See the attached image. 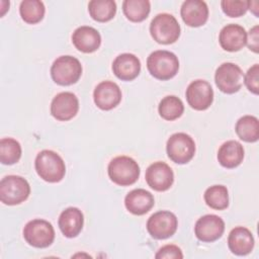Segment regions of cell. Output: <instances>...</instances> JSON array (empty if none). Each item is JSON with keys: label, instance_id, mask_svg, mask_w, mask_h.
<instances>
[{"label": "cell", "instance_id": "1", "mask_svg": "<svg viewBox=\"0 0 259 259\" xmlns=\"http://www.w3.org/2000/svg\"><path fill=\"white\" fill-rule=\"evenodd\" d=\"M34 166L37 175L50 183L60 182L66 173L64 160L52 150L40 151L35 158Z\"/></svg>", "mask_w": 259, "mask_h": 259}, {"label": "cell", "instance_id": "2", "mask_svg": "<svg viewBox=\"0 0 259 259\" xmlns=\"http://www.w3.org/2000/svg\"><path fill=\"white\" fill-rule=\"evenodd\" d=\"M147 68L154 78L165 81L173 78L177 74L179 61L172 52L158 50L151 53L148 57Z\"/></svg>", "mask_w": 259, "mask_h": 259}, {"label": "cell", "instance_id": "3", "mask_svg": "<svg viewBox=\"0 0 259 259\" xmlns=\"http://www.w3.org/2000/svg\"><path fill=\"white\" fill-rule=\"evenodd\" d=\"M107 172L113 183L120 186H128L139 179L140 166L131 157L117 156L109 162Z\"/></svg>", "mask_w": 259, "mask_h": 259}, {"label": "cell", "instance_id": "4", "mask_svg": "<svg viewBox=\"0 0 259 259\" xmlns=\"http://www.w3.org/2000/svg\"><path fill=\"white\" fill-rule=\"evenodd\" d=\"M82 75V65L78 59L72 56L57 58L51 67V76L55 83L68 86L75 84Z\"/></svg>", "mask_w": 259, "mask_h": 259}, {"label": "cell", "instance_id": "5", "mask_svg": "<svg viewBox=\"0 0 259 259\" xmlns=\"http://www.w3.org/2000/svg\"><path fill=\"white\" fill-rule=\"evenodd\" d=\"M29 194V183L21 176L8 175L0 181V200L4 204H19L25 201Z\"/></svg>", "mask_w": 259, "mask_h": 259}, {"label": "cell", "instance_id": "6", "mask_svg": "<svg viewBox=\"0 0 259 259\" xmlns=\"http://www.w3.org/2000/svg\"><path fill=\"white\" fill-rule=\"evenodd\" d=\"M150 33L158 44L170 45L179 38L180 25L172 14L160 13L151 21Z\"/></svg>", "mask_w": 259, "mask_h": 259}, {"label": "cell", "instance_id": "7", "mask_svg": "<svg viewBox=\"0 0 259 259\" xmlns=\"http://www.w3.org/2000/svg\"><path fill=\"white\" fill-rule=\"evenodd\" d=\"M23 238L26 243L32 247L47 248L51 246L55 240V230L48 221L35 219L25 225Z\"/></svg>", "mask_w": 259, "mask_h": 259}, {"label": "cell", "instance_id": "8", "mask_svg": "<svg viewBox=\"0 0 259 259\" xmlns=\"http://www.w3.org/2000/svg\"><path fill=\"white\" fill-rule=\"evenodd\" d=\"M167 155L174 163L186 164L195 154V143L185 133L173 134L167 141Z\"/></svg>", "mask_w": 259, "mask_h": 259}, {"label": "cell", "instance_id": "9", "mask_svg": "<svg viewBox=\"0 0 259 259\" xmlns=\"http://www.w3.org/2000/svg\"><path fill=\"white\" fill-rule=\"evenodd\" d=\"M243 71L234 63H223L215 71L214 81L218 88L227 94L238 92L243 84Z\"/></svg>", "mask_w": 259, "mask_h": 259}, {"label": "cell", "instance_id": "10", "mask_svg": "<svg viewBox=\"0 0 259 259\" xmlns=\"http://www.w3.org/2000/svg\"><path fill=\"white\" fill-rule=\"evenodd\" d=\"M176 215L168 210H160L153 213L147 222V230L151 237L164 240L173 236L177 230Z\"/></svg>", "mask_w": 259, "mask_h": 259}, {"label": "cell", "instance_id": "11", "mask_svg": "<svg viewBox=\"0 0 259 259\" xmlns=\"http://www.w3.org/2000/svg\"><path fill=\"white\" fill-rule=\"evenodd\" d=\"M187 103L195 110L207 109L213 101V90L211 85L204 80L192 81L186 89Z\"/></svg>", "mask_w": 259, "mask_h": 259}, {"label": "cell", "instance_id": "12", "mask_svg": "<svg viewBox=\"0 0 259 259\" xmlns=\"http://www.w3.org/2000/svg\"><path fill=\"white\" fill-rule=\"evenodd\" d=\"M145 178L152 189L166 191L174 182V173L168 164L158 161L147 168Z\"/></svg>", "mask_w": 259, "mask_h": 259}, {"label": "cell", "instance_id": "13", "mask_svg": "<svg viewBox=\"0 0 259 259\" xmlns=\"http://www.w3.org/2000/svg\"><path fill=\"white\" fill-rule=\"evenodd\" d=\"M225 222L217 214H205L197 220L194 227L196 238L201 242H213L222 237Z\"/></svg>", "mask_w": 259, "mask_h": 259}, {"label": "cell", "instance_id": "14", "mask_svg": "<svg viewBox=\"0 0 259 259\" xmlns=\"http://www.w3.org/2000/svg\"><path fill=\"white\" fill-rule=\"evenodd\" d=\"M79 110V100L72 92L57 94L51 103V114L60 121L72 119Z\"/></svg>", "mask_w": 259, "mask_h": 259}, {"label": "cell", "instance_id": "15", "mask_svg": "<svg viewBox=\"0 0 259 259\" xmlns=\"http://www.w3.org/2000/svg\"><path fill=\"white\" fill-rule=\"evenodd\" d=\"M93 99L96 106L102 110H110L121 101V90L112 81H102L94 89Z\"/></svg>", "mask_w": 259, "mask_h": 259}, {"label": "cell", "instance_id": "16", "mask_svg": "<svg viewBox=\"0 0 259 259\" xmlns=\"http://www.w3.org/2000/svg\"><path fill=\"white\" fill-rule=\"evenodd\" d=\"M180 14L186 25L198 27L207 21L208 8L204 1L186 0L182 3Z\"/></svg>", "mask_w": 259, "mask_h": 259}, {"label": "cell", "instance_id": "17", "mask_svg": "<svg viewBox=\"0 0 259 259\" xmlns=\"http://www.w3.org/2000/svg\"><path fill=\"white\" fill-rule=\"evenodd\" d=\"M219 41L225 51L238 52L246 46L247 32L239 24H227L220 31Z\"/></svg>", "mask_w": 259, "mask_h": 259}, {"label": "cell", "instance_id": "18", "mask_svg": "<svg viewBox=\"0 0 259 259\" xmlns=\"http://www.w3.org/2000/svg\"><path fill=\"white\" fill-rule=\"evenodd\" d=\"M114 75L122 81L136 79L141 72V62L137 56L130 53L118 55L112 63Z\"/></svg>", "mask_w": 259, "mask_h": 259}, {"label": "cell", "instance_id": "19", "mask_svg": "<svg viewBox=\"0 0 259 259\" xmlns=\"http://www.w3.org/2000/svg\"><path fill=\"white\" fill-rule=\"evenodd\" d=\"M72 42L82 53H93L101 45L100 33L94 27L83 25L75 29L72 34Z\"/></svg>", "mask_w": 259, "mask_h": 259}, {"label": "cell", "instance_id": "20", "mask_svg": "<svg viewBox=\"0 0 259 259\" xmlns=\"http://www.w3.org/2000/svg\"><path fill=\"white\" fill-rule=\"evenodd\" d=\"M84 217L77 207H68L63 210L59 217L58 225L62 234L67 238H75L82 231Z\"/></svg>", "mask_w": 259, "mask_h": 259}, {"label": "cell", "instance_id": "21", "mask_svg": "<svg viewBox=\"0 0 259 259\" xmlns=\"http://www.w3.org/2000/svg\"><path fill=\"white\" fill-rule=\"evenodd\" d=\"M154 203L155 200L153 194L143 188L130 191L124 198V205L126 209L136 215H143L147 213L154 206Z\"/></svg>", "mask_w": 259, "mask_h": 259}, {"label": "cell", "instance_id": "22", "mask_svg": "<svg viewBox=\"0 0 259 259\" xmlns=\"http://www.w3.org/2000/svg\"><path fill=\"white\" fill-rule=\"evenodd\" d=\"M228 246L232 253L236 255H247L254 247L253 235L245 227H236L229 234Z\"/></svg>", "mask_w": 259, "mask_h": 259}, {"label": "cell", "instance_id": "23", "mask_svg": "<svg viewBox=\"0 0 259 259\" xmlns=\"http://www.w3.org/2000/svg\"><path fill=\"white\" fill-rule=\"evenodd\" d=\"M244 159L243 146L234 140L225 142L218 151V160L225 168H236Z\"/></svg>", "mask_w": 259, "mask_h": 259}, {"label": "cell", "instance_id": "24", "mask_svg": "<svg viewBox=\"0 0 259 259\" xmlns=\"http://www.w3.org/2000/svg\"><path fill=\"white\" fill-rule=\"evenodd\" d=\"M236 133L238 137L247 143L257 142L259 139V121L253 115H244L236 123Z\"/></svg>", "mask_w": 259, "mask_h": 259}, {"label": "cell", "instance_id": "25", "mask_svg": "<svg viewBox=\"0 0 259 259\" xmlns=\"http://www.w3.org/2000/svg\"><path fill=\"white\" fill-rule=\"evenodd\" d=\"M90 16L98 22L111 20L116 13V4L113 0H92L88 4Z\"/></svg>", "mask_w": 259, "mask_h": 259}, {"label": "cell", "instance_id": "26", "mask_svg": "<svg viewBox=\"0 0 259 259\" xmlns=\"http://www.w3.org/2000/svg\"><path fill=\"white\" fill-rule=\"evenodd\" d=\"M122 10L128 20L142 22L148 17L151 4L148 0H125L122 3Z\"/></svg>", "mask_w": 259, "mask_h": 259}, {"label": "cell", "instance_id": "27", "mask_svg": "<svg viewBox=\"0 0 259 259\" xmlns=\"http://www.w3.org/2000/svg\"><path fill=\"white\" fill-rule=\"evenodd\" d=\"M159 114L165 120H175L180 117L184 111V105L180 98L175 95L164 97L158 106Z\"/></svg>", "mask_w": 259, "mask_h": 259}, {"label": "cell", "instance_id": "28", "mask_svg": "<svg viewBox=\"0 0 259 259\" xmlns=\"http://www.w3.org/2000/svg\"><path fill=\"white\" fill-rule=\"evenodd\" d=\"M45 12V5L39 0H24L19 6V13L22 20L29 24L39 22L44 18Z\"/></svg>", "mask_w": 259, "mask_h": 259}, {"label": "cell", "instance_id": "29", "mask_svg": "<svg viewBox=\"0 0 259 259\" xmlns=\"http://www.w3.org/2000/svg\"><path fill=\"white\" fill-rule=\"evenodd\" d=\"M203 198L205 203L213 209L222 210L229 206V192L224 185L208 187L203 194Z\"/></svg>", "mask_w": 259, "mask_h": 259}, {"label": "cell", "instance_id": "30", "mask_svg": "<svg viewBox=\"0 0 259 259\" xmlns=\"http://www.w3.org/2000/svg\"><path fill=\"white\" fill-rule=\"evenodd\" d=\"M21 157V146L12 138H3L0 141V161L4 165H12Z\"/></svg>", "mask_w": 259, "mask_h": 259}, {"label": "cell", "instance_id": "31", "mask_svg": "<svg viewBox=\"0 0 259 259\" xmlns=\"http://www.w3.org/2000/svg\"><path fill=\"white\" fill-rule=\"evenodd\" d=\"M249 1L243 0H223L221 2L222 9L225 14L230 17H240L248 10Z\"/></svg>", "mask_w": 259, "mask_h": 259}, {"label": "cell", "instance_id": "32", "mask_svg": "<svg viewBox=\"0 0 259 259\" xmlns=\"http://www.w3.org/2000/svg\"><path fill=\"white\" fill-rule=\"evenodd\" d=\"M244 82L248 90L254 94L259 92V65L254 64L244 76Z\"/></svg>", "mask_w": 259, "mask_h": 259}, {"label": "cell", "instance_id": "33", "mask_svg": "<svg viewBox=\"0 0 259 259\" xmlns=\"http://www.w3.org/2000/svg\"><path fill=\"white\" fill-rule=\"evenodd\" d=\"M157 259H182L183 254L181 249L176 245H165L158 250L155 255Z\"/></svg>", "mask_w": 259, "mask_h": 259}, {"label": "cell", "instance_id": "34", "mask_svg": "<svg viewBox=\"0 0 259 259\" xmlns=\"http://www.w3.org/2000/svg\"><path fill=\"white\" fill-rule=\"evenodd\" d=\"M246 45L248 46L249 50L253 51L254 53L257 54L259 52V26L258 25L253 26L249 30V33L247 34Z\"/></svg>", "mask_w": 259, "mask_h": 259}]
</instances>
